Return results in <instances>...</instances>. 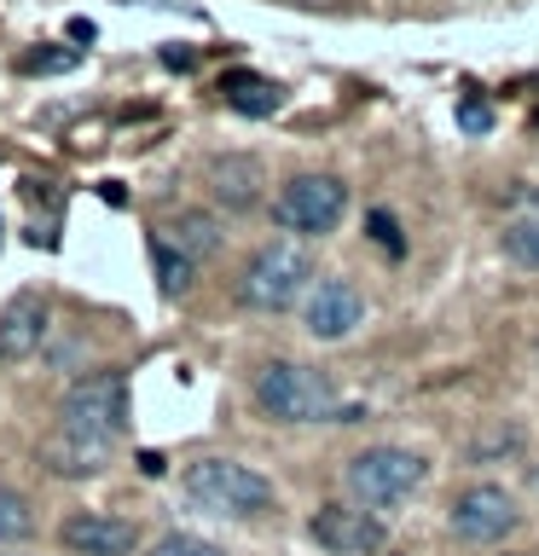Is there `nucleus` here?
<instances>
[{
  "label": "nucleus",
  "mask_w": 539,
  "mask_h": 556,
  "mask_svg": "<svg viewBox=\"0 0 539 556\" xmlns=\"http://www.w3.org/2000/svg\"><path fill=\"white\" fill-rule=\"evenodd\" d=\"M342 215H348V186L337 180V174H296V180H285L278 198H273L278 232H296V238L337 232Z\"/></svg>",
  "instance_id": "nucleus-6"
},
{
  "label": "nucleus",
  "mask_w": 539,
  "mask_h": 556,
  "mask_svg": "<svg viewBox=\"0 0 539 556\" xmlns=\"http://www.w3.org/2000/svg\"><path fill=\"white\" fill-rule=\"evenodd\" d=\"M99 198H104V203H116V208H122V203H128V191H122V186L111 180V186H99Z\"/></svg>",
  "instance_id": "nucleus-23"
},
{
  "label": "nucleus",
  "mask_w": 539,
  "mask_h": 556,
  "mask_svg": "<svg viewBox=\"0 0 539 556\" xmlns=\"http://www.w3.org/2000/svg\"><path fill=\"white\" fill-rule=\"evenodd\" d=\"M313 545H325L330 556H377L389 528L372 510H354V504H319L313 510Z\"/></svg>",
  "instance_id": "nucleus-9"
},
{
  "label": "nucleus",
  "mask_w": 539,
  "mask_h": 556,
  "mask_svg": "<svg viewBox=\"0 0 539 556\" xmlns=\"http://www.w3.org/2000/svg\"><path fill=\"white\" fill-rule=\"evenodd\" d=\"M186 498L209 516L243 521V516H267L273 510V481L261 469L238 464V458H203L186 469Z\"/></svg>",
  "instance_id": "nucleus-3"
},
{
  "label": "nucleus",
  "mask_w": 539,
  "mask_h": 556,
  "mask_svg": "<svg viewBox=\"0 0 539 556\" xmlns=\"http://www.w3.org/2000/svg\"><path fill=\"white\" fill-rule=\"evenodd\" d=\"M163 238L180 243V250L198 261V255H215V250H221V220H215V215H198V208H186V215L174 220Z\"/></svg>",
  "instance_id": "nucleus-15"
},
{
  "label": "nucleus",
  "mask_w": 539,
  "mask_h": 556,
  "mask_svg": "<svg viewBox=\"0 0 539 556\" xmlns=\"http://www.w3.org/2000/svg\"><path fill=\"white\" fill-rule=\"evenodd\" d=\"M255 406L273 424H360V406L330 389L325 371L296 359H267L255 371Z\"/></svg>",
  "instance_id": "nucleus-2"
},
{
  "label": "nucleus",
  "mask_w": 539,
  "mask_h": 556,
  "mask_svg": "<svg viewBox=\"0 0 539 556\" xmlns=\"http://www.w3.org/2000/svg\"><path fill=\"white\" fill-rule=\"evenodd\" d=\"M504 255L516 261V267L539 273V208H528V215L504 220Z\"/></svg>",
  "instance_id": "nucleus-16"
},
{
  "label": "nucleus",
  "mask_w": 539,
  "mask_h": 556,
  "mask_svg": "<svg viewBox=\"0 0 539 556\" xmlns=\"http://www.w3.org/2000/svg\"><path fill=\"white\" fill-rule=\"evenodd\" d=\"M70 64H76V52H70V47H52V52H29V59H24V70H29V76H47V70H70Z\"/></svg>",
  "instance_id": "nucleus-21"
},
{
  "label": "nucleus",
  "mask_w": 539,
  "mask_h": 556,
  "mask_svg": "<svg viewBox=\"0 0 539 556\" xmlns=\"http://www.w3.org/2000/svg\"><path fill=\"white\" fill-rule=\"evenodd\" d=\"M134 424V400L122 371H93L82 382H70L64 406H59V441H47V469L52 476H99L111 446Z\"/></svg>",
  "instance_id": "nucleus-1"
},
{
  "label": "nucleus",
  "mask_w": 539,
  "mask_h": 556,
  "mask_svg": "<svg viewBox=\"0 0 539 556\" xmlns=\"http://www.w3.org/2000/svg\"><path fill=\"white\" fill-rule=\"evenodd\" d=\"M313 278V255L302 243H267L250 255V267L238 273V302L255 313H290L296 302H308Z\"/></svg>",
  "instance_id": "nucleus-4"
},
{
  "label": "nucleus",
  "mask_w": 539,
  "mask_h": 556,
  "mask_svg": "<svg viewBox=\"0 0 539 556\" xmlns=\"http://www.w3.org/2000/svg\"><path fill=\"white\" fill-rule=\"evenodd\" d=\"M59 539L76 556H134L139 545V528L128 516H111V510H82V516H70Z\"/></svg>",
  "instance_id": "nucleus-10"
},
{
  "label": "nucleus",
  "mask_w": 539,
  "mask_h": 556,
  "mask_svg": "<svg viewBox=\"0 0 539 556\" xmlns=\"http://www.w3.org/2000/svg\"><path fill=\"white\" fill-rule=\"evenodd\" d=\"M365 232H372L377 250H389V255H406V238H400V220L389 215V208H372L365 215Z\"/></svg>",
  "instance_id": "nucleus-18"
},
{
  "label": "nucleus",
  "mask_w": 539,
  "mask_h": 556,
  "mask_svg": "<svg viewBox=\"0 0 539 556\" xmlns=\"http://www.w3.org/2000/svg\"><path fill=\"white\" fill-rule=\"evenodd\" d=\"M35 533V510L24 493H12V486H0V545H24Z\"/></svg>",
  "instance_id": "nucleus-17"
},
{
  "label": "nucleus",
  "mask_w": 539,
  "mask_h": 556,
  "mask_svg": "<svg viewBox=\"0 0 539 556\" xmlns=\"http://www.w3.org/2000/svg\"><path fill=\"white\" fill-rule=\"evenodd\" d=\"M516 528H522V510L499 481H476L452 498V533H459L464 545H499V539H511Z\"/></svg>",
  "instance_id": "nucleus-7"
},
{
  "label": "nucleus",
  "mask_w": 539,
  "mask_h": 556,
  "mask_svg": "<svg viewBox=\"0 0 539 556\" xmlns=\"http://www.w3.org/2000/svg\"><path fill=\"white\" fill-rule=\"evenodd\" d=\"M151 556H226V551L209 545V539H198V533H163L151 545Z\"/></svg>",
  "instance_id": "nucleus-19"
},
{
  "label": "nucleus",
  "mask_w": 539,
  "mask_h": 556,
  "mask_svg": "<svg viewBox=\"0 0 539 556\" xmlns=\"http://www.w3.org/2000/svg\"><path fill=\"white\" fill-rule=\"evenodd\" d=\"M365 319V295L354 278H319V285L308 290V302H302V330L313 342H342V337H354Z\"/></svg>",
  "instance_id": "nucleus-8"
},
{
  "label": "nucleus",
  "mask_w": 539,
  "mask_h": 556,
  "mask_svg": "<svg viewBox=\"0 0 539 556\" xmlns=\"http://www.w3.org/2000/svg\"><path fill=\"white\" fill-rule=\"evenodd\" d=\"M139 469H146V476H163L168 458H163V452H139Z\"/></svg>",
  "instance_id": "nucleus-22"
},
{
  "label": "nucleus",
  "mask_w": 539,
  "mask_h": 556,
  "mask_svg": "<svg viewBox=\"0 0 539 556\" xmlns=\"http://www.w3.org/2000/svg\"><path fill=\"white\" fill-rule=\"evenodd\" d=\"M47 330H52V307H47V295H12L7 307H0V359H29L35 348L47 342Z\"/></svg>",
  "instance_id": "nucleus-11"
},
{
  "label": "nucleus",
  "mask_w": 539,
  "mask_h": 556,
  "mask_svg": "<svg viewBox=\"0 0 539 556\" xmlns=\"http://www.w3.org/2000/svg\"><path fill=\"white\" fill-rule=\"evenodd\" d=\"M209 186L226 208H255L261 203V168L255 156H215L209 163Z\"/></svg>",
  "instance_id": "nucleus-12"
},
{
  "label": "nucleus",
  "mask_w": 539,
  "mask_h": 556,
  "mask_svg": "<svg viewBox=\"0 0 539 556\" xmlns=\"http://www.w3.org/2000/svg\"><path fill=\"white\" fill-rule=\"evenodd\" d=\"M459 128H464L469 139L493 134V104H487V99H464V104H459Z\"/></svg>",
  "instance_id": "nucleus-20"
},
{
  "label": "nucleus",
  "mask_w": 539,
  "mask_h": 556,
  "mask_svg": "<svg viewBox=\"0 0 539 556\" xmlns=\"http://www.w3.org/2000/svg\"><path fill=\"white\" fill-rule=\"evenodd\" d=\"M221 87H226V104H233L238 116H273V111H278V87L261 81V76H243V70H233Z\"/></svg>",
  "instance_id": "nucleus-14"
},
{
  "label": "nucleus",
  "mask_w": 539,
  "mask_h": 556,
  "mask_svg": "<svg viewBox=\"0 0 539 556\" xmlns=\"http://www.w3.org/2000/svg\"><path fill=\"white\" fill-rule=\"evenodd\" d=\"M151 273H156V290H163L168 302H180V295L191 290V278H198V261H191L180 243L151 238Z\"/></svg>",
  "instance_id": "nucleus-13"
},
{
  "label": "nucleus",
  "mask_w": 539,
  "mask_h": 556,
  "mask_svg": "<svg viewBox=\"0 0 539 556\" xmlns=\"http://www.w3.org/2000/svg\"><path fill=\"white\" fill-rule=\"evenodd\" d=\"M429 464L417 458L406 446H365L348 458V493H354L365 510H394V504H406L417 486H424Z\"/></svg>",
  "instance_id": "nucleus-5"
}]
</instances>
